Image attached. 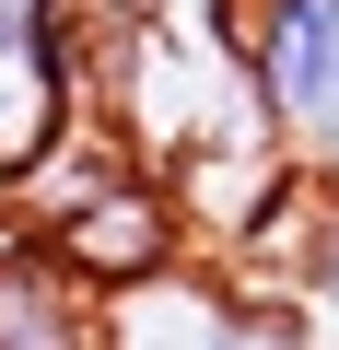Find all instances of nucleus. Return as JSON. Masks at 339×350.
Returning <instances> with one entry per match:
<instances>
[{
	"label": "nucleus",
	"mask_w": 339,
	"mask_h": 350,
	"mask_svg": "<svg viewBox=\"0 0 339 350\" xmlns=\"http://www.w3.org/2000/svg\"><path fill=\"white\" fill-rule=\"evenodd\" d=\"M0 350H117V315L59 245L12 234L0 245Z\"/></svg>",
	"instance_id": "4"
},
{
	"label": "nucleus",
	"mask_w": 339,
	"mask_h": 350,
	"mask_svg": "<svg viewBox=\"0 0 339 350\" xmlns=\"http://www.w3.org/2000/svg\"><path fill=\"white\" fill-rule=\"evenodd\" d=\"M71 140V0H0V187Z\"/></svg>",
	"instance_id": "3"
},
{
	"label": "nucleus",
	"mask_w": 339,
	"mask_h": 350,
	"mask_svg": "<svg viewBox=\"0 0 339 350\" xmlns=\"http://www.w3.org/2000/svg\"><path fill=\"white\" fill-rule=\"evenodd\" d=\"M223 36L269 140L339 163V0H223Z\"/></svg>",
	"instance_id": "1"
},
{
	"label": "nucleus",
	"mask_w": 339,
	"mask_h": 350,
	"mask_svg": "<svg viewBox=\"0 0 339 350\" xmlns=\"http://www.w3.org/2000/svg\"><path fill=\"white\" fill-rule=\"evenodd\" d=\"M316 292H327V304H339V211H327V222H316Z\"/></svg>",
	"instance_id": "6"
},
{
	"label": "nucleus",
	"mask_w": 339,
	"mask_h": 350,
	"mask_svg": "<svg viewBox=\"0 0 339 350\" xmlns=\"http://www.w3.org/2000/svg\"><path fill=\"white\" fill-rule=\"evenodd\" d=\"M199 350H292V327H281V315H258V304H234V315H211V327H199Z\"/></svg>",
	"instance_id": "5"
},
{
	"label": "nucleus",
	"mask_w": 339,
	"mask_h": 350,
	"mask_svg": "<svg viewBox=\"0 0 339 350\" xmlns=\"http://www.w3.org/2000/svg\"><path fill=\"white\" fill-rule=\"evenodd\" d=\"M36 245H59V257L117 304V292H140V280L176 269L188 211H176V187H152L140 163L94 152V163H71V199H59V211H36Z\"/></svg>",
	"instance_id": "2"
}]
</instances>
